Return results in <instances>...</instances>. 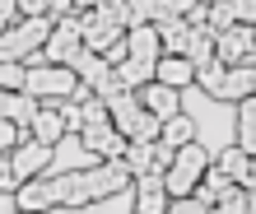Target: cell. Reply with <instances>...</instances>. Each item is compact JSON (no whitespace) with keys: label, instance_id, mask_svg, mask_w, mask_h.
<instances>
[{"label":"cell","instance_id":"obj_43","mask_svg":"<svg viewBox=\"0 0 256 214\" xmlns=\"http://www.w3.org/2000/svg\"><path fill=\"white\" fill-rule=\"evenodd\" d=\"M210 214H219V210H210Z\"/></svg>","mask_w":256,"mask_h":214},{"label":"cell","instance_id":"obj_30","mask_svg":"<svg viewBox=\"0 0 256 214\" xmlns=\"http://www.w3.org/2000/svg\"><path fill=\"white\" fill-rule=\"evenodd\" d=\"M214 210H219V214H247V210H252V196H247V186H233V191L224 196V200H219Z\"/></svg>","mask_w":256,"mask_h":214},{"label":"cell","instance_id":"obj_2","mask_svg":"<svg viewBox=\"0 0 256 214\" xmlns=\"http://www.w3.org/2000/svg\"><path fill=\"white\" fill-rule=\"evenodd\" d=\"M205 168H210V154L200 149V140L182 144V149H177V158H172V168L163 172V186H168V196H172V200H177V196H191L196 186H200Z\"/></svg>","mask_w":256,"mask_h":214},{"label":"cell","instance_id":"obj_32","mask_svg":"<svg viewBox=\"0 0 256 214\" xmlns=\"http://www.w3.org/2000/svg\"><path fill=\"white\" fill-rule=\"evenodd\" d=\"M168 214H210V210L196 200V196H177V200L168 205Z\"/></svg>","mask_w":256,"mask_h":214},{"label":"cell","instance_id":"obj_21","mask_svg":"<svg viewBox=\"0 0 256 214\" xmlns=\"http://www.w3.org/2000/svg\"><path fill=\"white\" fill-rule=\"evenodd\" d=\"M126 140H140V144H158L163 140V116H154L149 107L135 112V121L126 126Z\"/></svg>","mask_w":256,"mask_h":214},{"label":"cell","instance_id":"obj_3","mask_svg":"<svg viewBox=\"0 0 256 214\" xmlns=\"http://www.w3.org/2000/svg\"><path fill=\"white\" fill-rule=\"evenodd\" d=\"M74 84H80V74L70 66H33L24 80V94H33L38 102H66L74 94Z\"/></svg>","mask_w":256,"mask_h":214},{"label":"cell","instance_id":"obj_27","mask_svg":"<svg viewBox=\"0 0 256 214\" xmlns=\"http://www.w3.org/2000/svg\"><path fill=\"white\" fill-rule=\"evenodd\" d=\"M28 140V126H19V121H10V116H0V154H14Z\"/></svg>","mask_w":256,"mask_h":214},{"label":"cell","instance_id":"obj_24","mask_svg":"<svg viewBox=\"0 0 256 214\" xmlns=\"http://www.w3.org/2000/svg\"><path fill=\"white\" fill-rule=\"evenodd\" d=\"M219 168H224V172H228L233 182H242V186H247V172H252V154H247V149H224V154H219Z\"/></svg>","mask_w":256,"mask_h":214},{"label":"cell","instance_id":"obj_12","mask_svg":"<svg viewBox=\"0 0 256 214\" xmlns=\"http://www.w3.org/2000/svg\"><path fill=\"white\" fill-rule=\"evenodd\" d=\"M233 186H242V182H233V177L224 172L219 163H210V168H205V177H200V186H196L191 196H196V200H200L205 210H214V205H219V200H224V196H228Z\"/></svg>","mask_w":256,"mask_h":214},{"label":"cell","instance_id":"obj_41","mask_svg":"<svg viewBox=\"0 0 256 214\" xmlns=\"http://www.w3.org/2000/svg\"><path fill=\"white\" fill-rule=\"evenodd\" d=\"M205 5H219V0H205Z\"/></svg>","mask_w":256,"mask_h":214},{"label":"cell","instance_id":"obj_17","mask_svg":"<svg viewBox=\"0 0 256 214\" xmlns=\"http://www.w3.org/2000/svg\"><path fill=\"white\" fill-rule=\"evenodd\" d=\"M154 66H158V60H140V56H126L122 66H112V70H116V80H122L126 88H135V94H140L144 84H154Z\"/></svg>","mask_w":256,"mask_h":214},{"label":"cell","instance_id":"obj_44","mask_svg":"<svg viewBox=\"0 0 256 214\" xmlns=\"http://www.w3.org/2000/svg\"><path fill=\"white\" fill-rule=\"evenodd\" d=\"M14 214H24V210H14Z\"/></svg>","mask_w":256,"mask_h":214},{"label":"cell","instance_id":"obj_19","mask_svg":"<svg viewBox=\"0 0 256 214\" xmlns=\"http://www.w3.org/2000/svg\"><path fill=\"white\" fill-rule=\"evenodd\" d=\"M38 98L33 94H24V88H14V94H5L0 98V116H10V121H19V126H28V121L38 116Z\"/></svg>","mask_w":256,"mask_h":214},{"label":"cell","instance_id":"obj_33","mask_svg":"<svg viewBox=\"0 0 256 214\" xmlns=\"http://www.w3.org/2000/svg\"><path fill=\"white\" fill-rule=\"evenodd\" d=\"M0 191H19V182H14V168H10V154H0Z\"/></svg>","mask_w":256,"mask_h":214},{"label":"cell","instance_id":"obj_28","mask_svg":"<svg viewBox=\"0 0 256 214\" xmlns=\"http://www.w3.org/2000/svg\"><path fill=\"white\" fill-rule=\"evenodd\" d=\"M24 80H28V66H24V60H5V56H0V88L14 94V88H24Z\"/></svg>","mask_w":256,"mask_h":214},{"label":"cell","instance_id":"obj_9","mask_svg":"<svg viewBox=\"0 0 256 214\" xmlns=\"http://www.w3.org/2000/svg\"><path fill=\"white\" fill-rule=\"evenodd\" d=\"M168 205H172V196H168V186H163L158 172L135 177V210L130 214H168Z\"/></svg>","mask_w":256,"mask_h":214},{"label":"cell","instance_id":"obj_42","mask_svg":"<svg viewBox=\"0 0 256 214\" xmlns=\"http://www.w3.org/2000/svg\"><path fill=\"white\" fill-rule=\"evenodd\" d=\"M0 98H5V88H0Z\"/></svg>","mask_w":256,"mask_h":214},{"label":"cell","instance_id":"obj_7","mask_svg":"<svg viewBox=\"0 0 256 214\" xmlns=\"http://www.w3.org/2000/svg\"><path fill=\"white\" fill-rule=\"evenodd\" d=\"M56 205H61L56 177H33V182H24L14 191V210H24V214H52Z\"/></svg>","mask_w":256,"mask_h":214},{"label":"cell","instance_id":"obj_31","mask_svg":"<svg viewBox=\"0 0 256 214\" xmlns=\"http://www.w3.org/2000/svg\"><path fill=\"white\" fill-rule=\"evenodd\" d=\"M14 10H19V19H42V14H52V0H14Z\"/></svg>","mask_w":256,"mask_h":214},{"label":"cell","instance_id":"obj_23","mask_svg":"<svg viewBox=\"0 0 256 214\" xmlns=\"http://www.w3.org/2000/svg\"><path fill=\"white\" fill-rule=\"evenodd\" d=\"M191 140H196V126H191V116H186V112H177V116L163 121V144L182 149V144H191Z\"/></svg>","mask_w":256,"mask_h":214},{"label":"cell","instance_id":"obj_14","mask_svg":"<svg viewBox=\"0 0 256 214\" xmlns=\"http://www.w3.org/2000/svg\"><path fill=\"white\" fill-rule=\"evenodd\" d=\"M158 38H163V56H186L191 47V24L186 19H177V14H168V19H158Z\"/></svg>","mask_w":256,"mask_h":214},{"label":"cell","instance_id":"obj_16","mask_svg":"<svg viewBox=\"0 0 256 214\" xmlns=\"http://www.w3.org/2000/svg\"><path fill=\"white\" fill-rule=\"evenodd\" d=\"M126 47H130V56H140V60H158L163 56V38H158L154 24H140V28L126 33Z\"/></svg>","mask_w":256,"mask_h":214},{"label":"cell","instance_id":"obj_26","mask_svg":"<svg viewBox=\"0 0 256 214\" xmlns=\"http://www.w3.org/2000/svg\"><path fill=\"white\" fill-rule=\"evenodd\" d=\"M158 19H168L163 0H130V28H140V24H158Z\"/></svg>","mask_w":256,"mask_h":214},{"label":"cell","instance_id":"obj_6","mask_svg":"<svg viewBox=\"0 0 256 214\" xmlns=\"http://www.w3.org/2000/svg\"><path fill=\"white\" fill-rule=\"evenodd\" d=\"M52 154H56L52 144H42V140H33V135H28V140H24V144H19V149H14V154H10L14 182H19V186H24V182L42 177V172H47V163H52Z\"/></svg>","mask_w":256,"mask_h":214},{"label":"cell","instance_id":"obj_35","mask_svg":"<svg viewBox=\"0 0 256 214\" xmlns=\"http://www.w3.org/2000/svg\"><path fill=\"white\" fill-rule=\"evenodd\" d=\"M196 5H200V0H163V10H168V14H177V19H186Z\"/></svg>","mask_w":256,"mask_h":214},{"label":"cell","instance_id":"obj_13","mask_svg":"<svg viewBox=\"0 0 256 214\" xmlns=\"http://www.w3.org/2000/svg\"><path fill=\"white\" fill-rule=\"evenodd\" d=\"M56 191H61V210H84V205H94L88 172H61V177H56Z\"/></svg>","mask_w":256,"mask_h":214},{"label":"cell","instance_id":"obj_5","mask_svg":"<svg viewBox=\"0 0 256 214\" xmlns=\"http://www.w3.org/2000/svg\"><path fill=\"white\" fill-rule=\"evenodd\" d=\"M126 186H135L126 158H108V163L88 168V191H94V200H112V196H122Z\"/></svg>","mask_w":256,"mask_h":214},{"label":"cell","instance_id":"obj_1","mask_svg":"<svg viewBox=\"0 0 256 214\" xmlns=\"http://www.w3.org/2000/svg\"><path fill=\"white\" fill-rule=\"evenodd\" d=\"M52 28H56V19H52V14H42V19H19V24H10V28H5V38H0V56H5V60H28L38 47H47Z\"/></svg>","mask_w":256,"mask_h":214},{"label":"cell","instance_id":"obj_20","mask_svg":"<svg viewBox=\"0 0 256 214\" xmlns=\"http://www.w3.org/2000/svg\"><path fill=\"white\" fill-rule=\"evenodd\" d=\"M214 52H219V33L214 28H191V47H186V56H191V66L200 70V66H210V60H214Z\"/></svg>","mask_w":256,"mask_h":214},{"label":"cell","instance_id":"obj_10","mask_svg":"<svg viewBox=\"0 0 256 214\" xmlns=\"http://www.w3.org/2000/svg\"><path fill=\"white\" fill-rule=\"evenodd\" d=\"M28 135H33V140H42V144H52V149L61 144L66 135H70V130H66V112H61V102H42V107H38V116L28 121Z\"/></svg>","mask_w":256,"mask_h":214},{"label":"cell","instance_id":"obj_37","mask_svg":"<svg viewBox=\"0 0 256 214\" xmlns=\"http://www.w3.org/2000/svg\"><path fill=\"white\" fill-rule=\"evenodd\" d=\"M70 10H74V0H52V19H66Z\"/></svg>","mask_w":256,"mask_h":214},{"label":"cell","instance_id":"obj_4","mask_svg":"<svg viewBox=\"0 0 256 214\" xmlns=\"http://www.w3.org/2000/svg\"><path fill=\"white\" fill-rule=\"evenodd\" d=\"M74 140H80V149H88V154H94V163H108V158H126V135L112 126V121H102V126H84L80 135H74Z\"/></svg>","mask_w":256,"mask_h":214},{"label":"cell","instance_id":"obj_34","mask_svg":"<svg viewBox=\"0 0 256 214\" xmlns=\"http://www.w3.org/2000/svg\"><path fill=\"white\" fill-rule=\"evenodd\" d=\"M233 10H238V24H252L256 28V0H233Z\"/></svg>","mask_w":256,"mask_h":214},{"label":"cell","instance_id":"obj_40","mask_svg":"<svg viewBox=\"0 0 256 214\" xmlns=\"http://www.w3.org/2000/svg\"><path fill=\"white\" fill-rule=\"evenodd\" d=\"M252 94H256V66H252Z\"/></svg>","mask_w":256,"mask_h":214},{"label":"cell","instance_id":"obj_25","mask_svg":"<svg viewBox=\"0 0 256 214\" xmlns=\"http://www.w3.org/2000/svg\"><path fill=\"white\" fill-rule=\"evenodd\" d=\"M126 168H130V177H144V172H154V144H140V140H130V144H126Z\"/></svg>","mask_w":256,"mask_h":214},{"label":"cell","instance_id":"obj_22","mask_svg":"<svg viewBox=\"0 0 256 214\" xmlns=\"http://www.w3.org/2000/svg\"><path fill=\"white\" fill-rule=\"evenodd\" d=\"M238 149L256 154V94H247L238 102Z\"/></svg>","mask_w":256,"mask_h":214},{"label":"cell","instance_id":"obj_11","mask_svg":"<svg viewBox=\"0 0 256 214\" xmlns=\"http://www.w3.org/2000/svg\"><path fill=\"white\" fill-rule=\"evenodd\" d=\"M177 94H182V88H172V84L154 80V84H144V88H140V107H149L154 116H163V121H168V116H177V112H182V98H177Z\"/></svg>","mask_w":256,"mask_h":214},{"label":"cell","instance_id":"obj_36","mask_svg":"<svg viewBox=\"0 0 256 214\" xmlns=\"http://www.w3.org/2000/svg\"><path fill=\"white\" fill-rule=\"evenodd\" d=\"M186 24H191V28H205V24H210V5H205V0L196 5L191 14H186Z\"/></svg>","mask_w":256,"mask_h":214},{"label":"cell","instance_id":"obj_15","mask_svg":"<svg viewBox=\"0 0 256 214\" xmlns=\"http://www.w3.org/2000/svg\"><path fill=\"white\" fill-rule=\"evenodd\" d=\"M154 80L172 84V88H186V84H196V66H191V56H158Z\"/></svg>","mask_w":256,"mask_h":214},{"label":"cell","instance_id":"obj_18","mask_svg":"<svg viewBox=\"0 0 256 214\" xmlns=\"http://www.w3.org/2000/svg\"><path fill=\"white\" fill-rule=\"evenodd\" d=\"M74 74H80V80L88 84V88H98L102 80H108V74H112V66H108V56H98V52H80V56H74V66H70Z\"/></svg>","mask_w":256,"mask_h":214},{"label":"cell","instance_id":"obj_39","mask_svg":"<svg viewBox=\"0 0 256 214\" xmlns=\"http://www.w3.org/2000/svg\"><path fill=\"white\" fill-rule=\"evenodd\" d=\"M247 186H256V154H252V172H247Z\"/></svg>","mask_w":256,"mask_h":214},{"label":"cell","instance_id":"obj_29","mask_svg":"<svg viewBox=\"0 0 256 214\" xmlns=\"http://www.w3.org/2000/svg\"><path fill=\"white\" fill-rule=\"evenodd\" d=\"M210 28H214V33H228V28H238V10H233V0H219V5H210Z\"/></svg>","mask_w":256,"mask_h":214},{"label":"cell","instance_id":"obj_8","mask_svg":"<svg viewBox=\"0 0 256 214\" xmlns=\"http://www.w3.org/2000/svg\"><path fill=\"white\" fill-rule=\"evenodd\" d=\"M224 66H256V28L252 24H238L228 33H219V52H214Z\"/></svg>","mask_w":256,"mask_h":214},{"label":"cell","instance_id":"obj_38","mask_svg":"<svg viewBox=\"0 0 256 214\" xmlns=\"http://www.w3.org/2000/svg\"><path fill=\"white\" fill-rule=\"evenodd\" d=\"M0 14H5L10 24H19V10H14V0H0Z\"/></svg>","mask_w":256,"mask_h":214}]
</instances>
